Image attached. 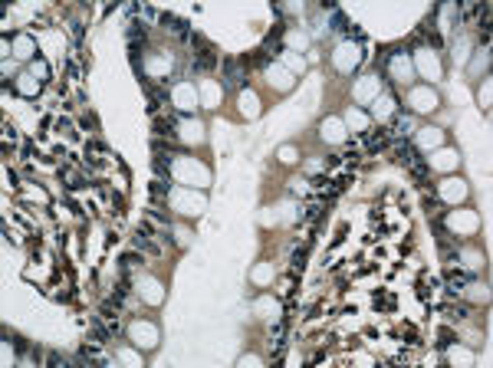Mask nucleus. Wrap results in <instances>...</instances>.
<instances>
[{
  "mask_svg": "<svg viewBox=\"0 0 493 368\" xmlns=\"http://www.w3.org/2000/svg\"><path fill=\"white\" fill-rule=\"evenodd\" d=\"M224 86L227 89L247 86V59H224Z\"/></svg>",
  "mask_w": 493,
  "mask_h": 368,
  "instance_id": "1",
  "label": "nucleus"
},
{
  "mask_svg": "<svg viewBox=\"0 0 493 368\" xmlns=\"http://www.w3.org/2000/svg\"><path fill=\"white\" fill-rule=\"evenodd\" d=\"M191 43L201 46L194 53V72H211L214 66H217V53H214V46H211V43H204L201 36H191Z\"/></svg>",
  "mask_w": 493,
  "mask_h": 368,
  "instance_id": "2",
  "label": "nucleus"
},
{
  "mask_svg": "<svg viewBox=\"0 0 493 368\" xmlns=\"http://www.w3.org/2000/svg\"><path fill=\"white\" fill-rule=\"evenodd\" d=\"M470 280H474V276H470V273H464V270H451V273H447V280H444L447 296H457V293H461Z\"/></svg>",
  "mask_w": 493,
  "mask_h": 368,
  "instance_id": "3",
  "label": "nucleus"
},
{
  "mask_svg": "<svg viewBox=\"0 0 493 368\" xmlns=\"http://www.w3.org/2000/svg\"><path fill=\"white\" fill-rule=\"evenodd\" d=\"M418 158H421V151H418L411 141H401L398 148H395V161H398V165H405V168H411Z\"/></svg>",
  "mask_w": 493,
  "mask_h": 368,
  "instance_id": "4",
  "label": "nucleus"
},
{
  "mask_svg": "<svg viewBox=\"0 0 493 368\" xmlns=\"http://www.w3.org/2000/svg\"><path fill=\"white\" fill-rule=\"evenodd\" d=\"M155 138L178 141V122L174 118H155Z\"/></svg>",
  "mask_w": 493,
  "mask_h": 368,
  "instance_id": "5",
  "label": "nucleus"
},
{
  "mask_svg": "<svg viewBox=\"0 0 493 368\" xmlns=\"http://www.w3.org/2000/svg\"><path fill=\"white\" fill-rule=\"evenodd\" d=\"M135 247H138V250H145V253H151V257H161V247H158V243H151L145 230H138V237H135Z\"/></svg>",
  "mask_w": 493,
  "mask_h": 368,
  "instance_id": "6",
  "label": "nucleus"
},
{
  "mask_svg": "<svg viewBox=\"0 0 493 368\" xmlns=\"http://www.w3.org/2000/svg\"><path fill=\"white\" fill-rule=\"evenodd\" d=\"M145 33H148V26L138 23V20H132L128 30H125V36H128V43H145Z\"/></svg>",
  "mask_w": 493,
  "mask_h": 368,
  "instance_id": "7",
  "label": "nucleus"
},
{
  "mask_svg": "<svg viewBox=\"0 0 493 368\" xmlns=\"http://www.w3.org/2000/svg\"><path fill=\"white\" fill-rule=\"evenodd\" d=\"M168 168H171V155H155V158H151V171H155L158 178H164Z\"/></svg>",
  "mask_w": 493,
  "mask_h": 368,
  "instance_id": "8",
  "label": "nucleus"
},
{
  "mask_svg": "<svg viewBox=\"0 0 493 368\" xmlns=\"http://www.w3.org/2000/svg\"><path fill=\"white\" fill-rule=\"evenodd\" d=\"M171 33H174L178 39H184V43H191V23H188V20H178V16H174Z\"/></svg>",
  "mask_w": 493,
  "mask_h": 368,
  "instance_id": "9",
  "label": "nucleus"
},
{
  "mask_svg": "<svg viewBox=\"0 0 493 368\" xmlns=\"http://www.w3.org/2000/svg\"><path fill=\"white\" fill-rule=\"evenodd\" d=\"M385 145H388V132H382V135H372V138H368V151H372V155H375V151H382Z\"/></svg>",
  "mask_w": 493,
  "mask_h": 368,
  "instance_id": "10",
  "label": "nucleus"
},
{
  "mask_svg": "<svg viewBox=\"0 0 493 368\" xmlns=\"http://www.w3.org/2000/svg\"><path fill=\"white\" fill-rule=\"evenodd\" d=\"M467 313H470V309H467L464 303H457V306H444V316H447V319H464Z\"/></svg>",
  "mask_w": 493,
  "mask_h": 368,
  "instance_id": "11",
  "label": "nucleus"
},
{
  "mask_svg": "<svg viewBox=\"0 0 493 368\" xmlns=\"http://www.w3.org/2000/svg\"><path fill=\"white\" fill-rule=\"evenodd\" d=\"M332 30L336 33H349V20H345L339 10H332Z\"/></svg>",
  "mask_w": 493,
  "mask_h": 368,
  "instance_id": "12",
  "label": "nucleus"
},
{
  "mask_svg": "<svg viewBox=\"0 0 493 368\" xmlns=\"http://www.w3.org/2000/svg\"><path fill=\"white\" fill-rule=\"evenodd\" d=\"M118 263H122V273H125V270L138 267V263H141V257H138V253H122V260H118Z\"/></svg>",
  "mask_w": 493,
  "mask_h": 368,
  "instance_id": "13",
  "label": "nucleus"
},
{
  "mask_svg": "<svg viewBox=\"0 0 493 368\" xmlns=\"http://www.w3.org/2000/svg\"><path fill=\"white\" fill-rule=\"evenodd\" d=\"M92 336H95V339H99V342H109V336H112V332H109V329H105V326H102V322H99V319H92Z\"/></svg>",
  "mask_w": 493,
  "mask_h": 368,
  "instance_id": "14",
  "label": "nucleus"
},
{
  "mask_svg": "<svg viewBox=\"0 0 493 368\" xmlns=\"http://www.w3.org/2000/svg\"><path fill=\"white\" fill-rule=\"evenodd\" d=\"M168 194V184H164V178H155L151 181V197H164Z\"/></svg>",
  "mask_w": 493,
  "mask_h": 368,
  "instance_id": "15",
  "label": "nucleus"
},
{
  "mask_svg": "<svg viewBox=\"0 0 493 368\" xmlns=\"http://www.w3.org/2000/svg\"><path fill=\"white\" fill-rule=\"evenodd\" d=\"M438 339H441V342H438V349H447V345L454 342V332H451V329H441V332H438Z\"/></svg>",
  "mask_w": 493,
  "mask_h": 368,
  "instance_id": "16",
  "label": "nucleus"
},
{
  "mask_svg": "<svg viewBox=\"0 0 493 368\" xmlns=\"http://www.w3.org/2000/svg\"><path fill=\"white\" fill-rule=\"evenodd\" d=\"M46 365H66V359H63L59 352H49V355H46Z\"/></svg>",
  "mask_w": 493,
  "mask_h": 368,
  "instance_id": "17",
  "label": "nucleus"
},
{
  "mask_svg": "<svg viewBox=\"0 0 493 368\" xmlns=\"http://www.w3.org/2000/svg\"><path fill=\"white\" fill-rule=\"evenodd\" d=\"M319 211H322L319 204H313V207H309V211H306V220H319Z\"/></svg>",
  "mask_w": 493,
  "mask_h": 368,
  "instance_id": "18",
  "label": "nucleus"
},
{
  "mask_svg": "<svg viewBox=\"0 0 493 368\" xmlns=\"http://www.w3.org/2000/svg\"><path fill=\"white\" fill-rule=\"evenodd\" d=\"M72 39H76V43L82 39V26H79V23H72Z\"/></svg>",
  "mask_w": 493,
  "mask_h": 368,
  "instance_id": "19",
  "label": "nucleus"
}]
</instances>
